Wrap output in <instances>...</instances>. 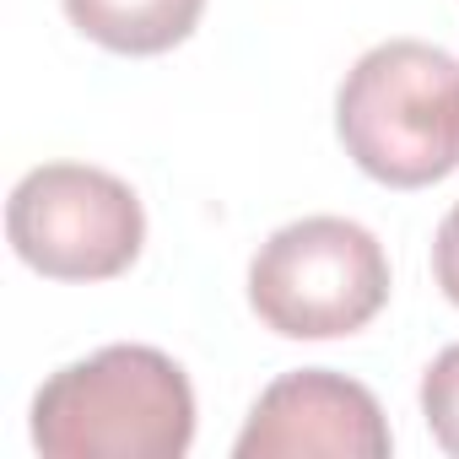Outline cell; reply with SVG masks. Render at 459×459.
<instances>
[{
  "label": "cell",
  "instance_id": "cell-7",
  "mask_svg": "<svg viewBox=\"0 0 459 459\" xmlns=\"http://www.w3.org/2000/svg\"><path fill=\"white\" fill-rule=\"evenodd\" d=\"M421 416H427L432 437L448 454H459V346L432 357V368L421 378Z\"/></svg>",
  "mask_w": 459,
  "mask_h": 459
},
{
  "label": "cell",
  "instance_id": "cell-3",
  "mask_svg": "<svg viewBox=\"0 0 459 459\" xmlns=\"http://www.w3.org/2000/svg\"><path fill=\"white\" fill-rule=\"evenodd\" d=\"M249 303L260 325L287 341L357 335L389 303L384 244L346 216L287 221L249 265Z\"/></svg>",
  "mask_w": 459,
  "mask_h": 459
},
{
  "label": "cell",
  "instance_id": "cell-4",
  "mask_svg": "<svg viewBox=\"0 0 459 459\" xmlns=\"http://www.w3.org/2000/svg\"><path fill=\"white\" fill-rule=\"evenodd\" d=\"M6 238L49 281H108L135 265L146 211L135 189L87 162H44L6 200Z\"/></svg>",
  "mask_w": 459,
  "mask_h": 459
},
{
  "label": "cell",
  "instance_id": "cell-5",
  "mask_svg": "<svg viewBox=\"0 0 459 459\" xmlns=\"http://www.w3.org/2000/svg\"><path fill=\"white\" fill-rule=\"evenodd\" d=\"M389 421L368 384L303 368L281 373L249 411L233 454L238 459H292V454H335V459H384L389 454Z\"/></svg>",
  "mask_w": 459,
  "mask_h": 459
},
{
  "label": "cell",
  "instance_id": "cell-2",
  "mask_svg": "<svg viewBox=\"0 0 459 459\" xmlns=\"http://www.w3.org/2000/svg\"><path fill=\"white\" fill-rule=\"evenodd\" d=\"M335 130L346 157L389 189L448 178L459 168V60L421 39L368 49L335 92Z\"/></svg>",
  "mask_w": 459,
  "mask_h": 459
},
{
  "label": "cell",
  "instance_id": "cell-8",
  "mask_svg": "<svg viewBox=\"0 0 459 459\" xmlns=\"http://www.w3.org/2000/svg\"><path fill=\"white\" fill-rule=\"evenodd\" d=\"M432 276H437L443 298L459 308V205L437 221V238H432Z\"/></svg>",
  "mask_w": 459,
  "mask_h": 459
},
{
  "label": "cell",
  "instance_id": "cell-6",
  "mask_svg": "<svg viewBox=\"0 0 459 459\" xmlns=\"http://www.w3.org/2000/svg\"><path fill=\"white\" fill-rule=\"evenodd\" d=\"M205 0H65V17L114 55H162L195 33Z\"/></svg>",
  "mask_w": 459,
  "mask_h": 459
},
{
  "label": "cell",
  "instance_id": "cell-1",
  "mask_svg": "<svg viewBox=\"0 0 459 459\" xmlns=\"http://www.w3.org/2000/svg\"><path fill=\"white\" fill-rule=\"evenodd\" d=\"M33 443L55 459H178L195 443V389L157 346H103L39 389Z\"/></svg>",
  "mask_w": 459,
  "mask_h": 459
}]
</instances>
